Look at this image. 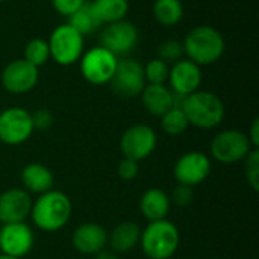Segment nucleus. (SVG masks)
Returning <instances> with one entry per match:
<instances>
[{
  "instance_id": "f257e3e1",
  "label": "nucleus",
  "mask_w": 259,
  "mask_h": 259,
  "mask_svg": "<svg viewBox=\"0 0 259 259\" xmlns=\"http://www.w3.org/2000/svg\"><path fill=\"white\" fill-rule=\"evenodd\" d=\"M184 52L190 61L200 65L217 62L226 49L223 35L212 26L202 24L191 29L184 39Z\"/></svg>"
},
{
  "instance_id": "f03ea898",
  "label": "nucleus",
  "mask_w": 259,
  "mask_h": 259,
  "mask_svg": "<svg viewBox=\"0 0 259 259\" xmlns=\"http://www.w3.org/2000/svg\"><path fill=\"white\" fill-rule=\"evenodd\" d=\"M30 217L41 231L56 232L68 223L71 217V202L64 193L50 190L32 203Z\"/></svg>"
},
{
  "instance_id": "7ed1b4c3",
  "label": "nucleus",
  "mask_w": 259,
  "mask_h": 259,
  "mask_svg": "<svg viewBox=\"0 0 259 259\" xmlns=\"http://www.w3.org/2000/svg\"><path fill=\"white\" fill-rule=\"evenodd\" d=\"M182 111L187 115L190 124L199 129L217 127L225 118V103L223 100L209 91H200L185 97Z\"/></svg>"
},
{
  "instance_id": "20e7f679",
  "label": "nucleus",
  "mask_w": 259,
  "mask_h": 259,
  "mask_svg": "<svg viewBox=\"0 0 259 259\" xmlns=\"http://www.w3.org/2000/svg\"><path fill=\"white\" fill-rule=\"evenodd\" d=\"M141 249L149 259H168L179 246V231L168 220L150 222L141 232Z\"/></svg>"
},
{
  "instance_id": "39448f33",
  "label": "nucleus",
  "mask_w": 259,
  "mask_h": 259,
  "mask_svg": "<svg viewBox=\"0 0 259 259\" xmlns=\"http://www.w3.org/2000/svg\"><path fill=\"white\" fill-rule=\"evenodd\" d=\"M50 59L59 65H73L83 55V35H80L68 23L58 26L49 38Z\"/></svg>"
},
{
  "instance_id": "423d86ee",
  "label": "nucleus",
  "mask_w": 259,
  "mask_h": 259,
  "mask_svg": "<svg viewBox=\"0 0 259 259\" xmlns=\"http://www.w3.org/2000/svg\"><path fill=\"white\" fill-rule=\"evenodd\" d=\"M80 73L91 85H105L112 79L118 58L102 46L90 49L80 56Z\"/></svg>"
},
{
  "instance_id": "0eeeda50",
  "label": "nucleus",
  "mask_w": 259,
  "mask_h": 259,
  "mask_svg": "<svg viewBox=\"0 0 259 259\" xmlns=\"http://www.w3.org/2000/svg\"><path fill=\"white\" fill-rule=\"evenodd\" d=\"M109 85L111 90L123 99L138 97L147 85L143 64L135 59H118Z\"/></svg>"
},
{
  "instance_id": "6e6552de",
  "label": "nucleus",
  "mask_w": 259,
  "mask_h": 259,
  "mask_svg": "<svg viewBox=\"0 0 259 259\" xmlns=\"http://www.w3.org/2000/svg\"><path fill=\"white\" fill-rule=\"evenodd\" d=\"M252 144L247 134L235 129L223 131L217 134L211 141V153L214 159L223 164H235L244 161L252 150Z\"/></svg>"
},
{
  "instance_id": "1a4fd4ad",
  "label": "nucleus",
  "mask_w": 259,
  "mask_h": 259,
  "mask_svg": "<svg viewBox=\"0 0 259 259\" xmlns=\"http://www.w3.org/2000/svg\"><path fill=\"white\" fill-rule=\"evenodd\" d=\"M32 117L23 108H8L0 112V141L8 146H18L27 141L33 132Z\"/></svg>"
},
{
  "instance_id": "9d476101",
  "label": "nucleus",
  "mask_w": 259,
  "mask_h": 259,
  "mask_svg": "<svg viewBox=\"0 0 259 259\" xmlns=\"http://www.w3.org/2000/svg\"><path fill=\"white\" fill-rule=\"evenodd\" d=\"M156 134L147 124H134L127 127L120 140V150L124 158L140 162L156 147Z\"/></svg>"
},
{
  "instance_id": "9b49d317",
  "label": "nucleus",
  "mask_w": 259,
  "mask_h": 259,
  "mask_svg": "<svg viewBox=\"0 0 259 259\" xmlns=\"http://www.w3.org/2000/svg\"><path fill=\"white\" fill-rule=\"evenodd\" d=\"M138 29L127 20L105 24L100 33V46L114 53L115 56L127 55L138 42Z\"/></svg>"
},
{
  "instance_id": "f8f14e48",
  "label": "nucleus",
  "mask_w": 259,
  "mask_h": 259,
  "mask_svg": "<svg viewBox=\"0 0 259 259\" xmlns=\"http://www.w3.org/2000/svg\"><path fill=\"white\" fill-rule=\"evenodd\" d=\"M39 79V71L27 61L14 59L2 71V85L12 94H24L35 88Z\"/></svg>"
},
{
  "instance_id": "ddd939ff",
  "label": "nucleus",
  "mask_w": 259,
  "mask_h": 259,
  "mask_svg": "<svg viewBox=\"0 0 259 259\" xmlns=\"http://www.w3.org/2000/svg\"><path fill=\"white\" fill-rule=\"evenodd\" d=\"M211 173V161L205 153L188 152L175 164V178L181 185L194 187L202 184Z\"/></svg>"
},
{
  "instance_id": "4468645a",
  "label": "nucleus",
  "mask_w": 259,
  "mask_h": 259,
  "mask_svg": "<svg viewBox=\"0 0 259 259\" xmlns=\"http://www.w3.org/2000/svg\"><path fill=\"white\" fill-rule=\"evenodd\" d=\"M33 232L24 223H8L0 229V252L3 255L23 258L32 250Z\"/></svg>"
},
{
  "instance_id": "2eb2a0df",
  "label": "nucleus",
  "mask_w": 259,
  "mask_h": 259,
  "mask_svg": "<svg viewBox=\"0 0 259 259\" xmlns=\"http://www.w3.org/2000/svg\"><path fill=\"white\" fill-rule=\"evenodd\" d=\"M170 90L176 94L190 96L196 93L202 83V70L190 59H181L168 70Z\"/></svg>"
},
{
  "instance_id": "dca6fc26",
  "label": "nucleus",
  "mask_w": 259,
  "mask_h": 259,
  "mask_svg": "<svg viewBox=\"0 0 259 259\" xmlns=\"http://www.w3.org/2000/svg\"><path fill=\"white\" fill-rule=\"evenodd\" d=\"M32 200L27 191L21 188H11L0 194V222L21 223L30 215Z\"/></svg>"
},
{
  "instance_id": "f3484780",
  "label": "nucleus",
  "mask_w": 259,
  "mask_h": 259,
  "mask_svg": "<svg viewBox=\"0 0 259 259\" xmlns=\"http://www.w3.org/2000/svg\"><path fill=\"white\" fill-rule=\"evenodd\" d=\"M71 243L73 247L80 253L97 255L108 244V234L97 223H83L74 231Z\"/></svg>"
},
{
  "instance_id": "a211bd4d",
  "label": "nucleus",
  "mask_w": 259,
  "mask_h": 259,
  "mask_svg": "<svg viewBox=\"0 0 259 259\" xmlns=\"http://www.w3.org/2000/svg\"><path fill=\"white\" fill-rule=\"evenodd\" d=\"M140 96L146 111L152 115L162 117L168 109L173 108V91L165 85L147 83Z\"/></svg>"
},
{
  "instance_id": "6ab92c4d",
  "label": "nucleus",
  "mask_w": 259,
  "mask_h": 259,
  "mask_svg": "<svg viewBox=\"0 0 259 259\" xmlns=\"http://www.w3.org/2000/svg\"><path fill=\"white\" fill-rule=\"evenodd\" d=\"M21 182L26 187V190L36 194H44L52 190L55 179L53 173L46 165L32 162L21 170Z\"/></svg>"
},
{
  "instance_id": "aec40b11",
  "label": "nucleus",
  "mask_w": 259,
  "mask_h": 259,
  "mask_svg": "<svg viewBox=\"0 0 259 259\" xmlns=\"http://www.w3.org/2000/svg\"><path fill=\"white\" fill-rule=\"evenodd\" d=\"M141 238V229L134 222H123L114 228L108 235V243L115 253H123L132 250Z\"/></svg>"
},
{
  "instance_id": "412c9836",
  "label": "nucleus",
  "mask_w": 259,
  "mask_h": 259,
  "mask_svg": "<svg viewBox=\"0 0 259 259\" xmlns=\"http://www.w3.org/2000/svg\"><path fill=\"white\" fill-rule=\"evenodd\" d=\"M140 209L149 222L164 220L170 211V199L162 190L158 188L147 190L141 196Z\"/></svg>"
},
{
  "instance_id": "4be33fe9",
  "label": "nucleus",
  "mask_w": 259,
  "mask_h": 259,
  "mask_svg": "<svg viewBox=\"0 0 259 259\" xmlns=\"http://www.w3.org/2000/svg\"><path fill=\"white\" fill-rule=\"evenodd\" d=\"M90 6L100 24H109L124 20L129 11V0H93Z\"/></svg>"
},
{
  "instance_id": "5701e85b",
  "label": "nucleus",
  "mask_w": 259,
  "mask_h": 259,
  "mask_svg": "<svg viewBox=\"0 0 259 259\" xmlns=\"http://www.w3.org/2000/svg\"><path fill=\"white\" fill-rule=\"evenodd\" d=\"M153 17L164 27L176 26L184 17V5L181 0H155Z\"/></svg>"
},
{
  "instance_id": "b1692460",
  "label": "nucleus",
  "mask_w": 259,
  "mask_h": 259,
  "mask_svg": "<svg viewBox=\"0 0 259 259\" xmlns=\"http://www.w3.org/2000/svg\"><path fill=\"white\" fill-rule=\"evenodd\" d=\"M68 24L71 27H74L80 35H88V33H93L96 32L102 24L97 21L96 15L93 14V9L90 6V3H85L82 5L76 12H73L70 17H68Z\"/></svg>"
},
{
  "instance_id": "393cba45",
  "label": "nucleus",
  "mask_w": 259,
  "mask_h": 259,
  "mask_svg": "<svg viewBox=\"0 0 259 259\" xmlns=\"http://www.w3.org/2000/svg\"><path fill=\"white\" fill-rule=\"evenodd\" d=\"M161 126L165 134L176 137L184 134L188 129L190 123L187 120L185 112L181 108H171L161 117Z\"/></svg>"
},
{
  "instance_id": "a878e982",
  "label": "nucleus",
  "mask_w": 259,
  "mask_h": 259,
  "mask_svg": "<svg viewBox=\"0 0 259 259\" xmlns=\"http://www.w3.org/2000/svg\"><path fill=\"white\" fill-rule=\"evenodd\" d=\"M24 61L29 64L35 65L36 68L44 65L50 59V50H49V42L41 38H33L30 39L26 47H24Z\"/></svg>"
},
{
  "instance_id": "bb28decb",
  "label": "nucleus",
  "mask_w": 259,
  "mask_h": 259,
  "mask_svg": "<svg viewBox=\"0 0 259 259\" xmlns=\"http://www.w3.org/2000/svg\"><path fill=\"white\" fill-rule=\"evenodd\" d=\"M144 67V77H146V83H152V85H164L168 80V65L159 59L155 58L152 61H149Z\"/></svg>"
},
{
  "instance_id": "cd10ccee",
  "label": "nucleus",
  "mask_w": 259,
  "mask_h": 259,
  "mask_svg": "<svg viewBox=\"0 0 259 259\" xmlns=\"http://www.w3.org/2000/svg\"><path fill=\"white\" fill-rule=\"evenodd\" d=\"M184 44L178 39H167L158 46V58L167 62H178L184 58Z\"/></svg>"
},
{
  "instance_id": "c85d7f7f",
  "label": "nucleus",
  "mask_w": 259,
  "mask_h": 259,
  "mask_svg": "<svg viewBox=\"0 0 259 259\" xmlns=\"http://www.w3.org/2000/svg\"><path fill=\"white\" fill-rule=\"evenodd\" d=\"M244 170H246V179L247 184L252 187L253 191L259 190V150L252 149L249 155L244 158Z\"/></svg>"
},
{
  "instance_id": "c756f323",
  "label": "nucleus",
  "mask_w": 259,
  "mask_h": 259,
  "mask_svg": "<svg viewBox=\"0 0 259 259\" xmlns=\"http://www.w3.org/2000/svg\"><path fill=\"white\" fill-rule=\"evenodd\" d=\"M171 199H173V202H175L178 206H181V208L188 206V205L193 202V199H194L193 188H191V187H187V185H181V184H179V185L173 190Z\"/></svg>"
},
{
  "instance_id": "7c9ffc66",
  "label": "nucleus",
  "mask_w": 259,
  "mask_h": 259,
  "mask_svg": "<svg viewBox=\"0 0 259 259\" xmlns=\"http://www.w3.org/2000/svg\"><path fill=\"white\" fill-rule=\"evenodd\" d=\"M140 171V167H138V162L134 161V159H129V158H123L118 164V176L123 179V181H132L137 178Z\"/></svg>"
},
{
  "instance_id": "2f4dec72",
  "label": "nucleus",
  "mask_w": 259,
  "mask_h": 259,
  "mask_svg": "<svg viewBox=\"0 0 259 259\" xmlns=\"http://www.w3.org/2000/svg\"><path fill=\"white\" fill-rule=\"evenodd\" d=\"M87 0H52L53 8L65 17H70L73 12H76L82 5H85Z\"/></svg>"
},
{
  "instance_id": "473e14b6",
  "label": "nucleus",
  "mask_w": 259,
  "mask_h": 259,
  "mask_svg": "<svg viewBox=\"0 0 259 259\" xmlns=\"http://www.w3.org/2000/svg\"><path fill=\"white\" fill-rule=\"evenodd\" d=\"M32 117V124L33 129H39V131H46L52 126L53 123V115L50 111L47 109H36L35 112L30 114Z\"/></svg>"
},
{
  "instance_id": "72a5a7b5",
  "label": "nucleus",
  "mask_w": 259,
  "mask_h": 259,
  "mask_svg": "<svg viewBox=\"0 0 259 259\" xmlns=\"http://www.w3.org/2000/svg\"><path fill=\"white\" fill-rule=\"evenodd\" d=\"M247 138H249V141H250V144H252V147L253 149H258L259 147V120H253V123H252V126H250V131H249V134H247Z\"/></svg>"
},
{
  "instance_id": "f704fd0d",
  "label": "nucleus",
  "mask_w": 259,
  "mask_h": 259,
  "mask_svg": "<svg viewBox=\"0 0 259 259\" xmlns=\"http://www.w3.org/2000/svg\"><path fill=\"white\" fill-rule=\"evenodd\" d=\"M96 259H118L115 255V252H108V250H102L96 255Z\"/></svg>"
},
{
  "instance_id": "c9c22d12",
  "label": "nucleus",
  "mask_w": 259,
  "mask_h": 259,
  "mask_svg": "<svg viewBox=\"0 0 259 259\" xmlns=\"http://www.w3.org/2000/svg\"><path fill=\"white\" fill-rule=\"evenodd\" d=\"M0 259H21V258H15V256H9V255H0Z\"/></svg>"
},
{
  "instance_id": "e433bc0d",
  "label": "nucleus",
  "mask_w": 259,
  "mask_h": 259,
  "mask_svg": "<svg viewBox=\"0 0 259 259\" xmlns=\"http://www.w3.org/2000/svg\"><path fill=\"white\" fill-rule=\"evenodd\" d=\"M3 2H6V0H0V3H3Z\"/></svg>"
}]
</instances>
